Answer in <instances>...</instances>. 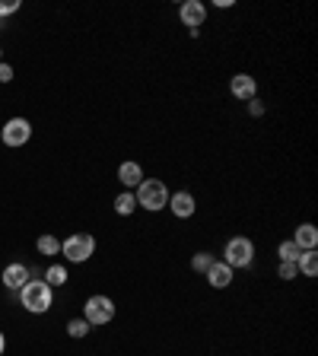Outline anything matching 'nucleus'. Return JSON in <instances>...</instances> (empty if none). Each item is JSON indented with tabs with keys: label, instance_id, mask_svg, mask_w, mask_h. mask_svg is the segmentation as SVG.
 Wrapping results in <instances>:
<instances>
[{
	"label": "nucleus",
	"instance_id": "f257e3e1",
	"mask_svg": "<svg viewBox=\"0 0 318 356\" xmlns=\"http://www.w3.org/2000/svg\"><path fill=\"white\" fill-rule=\"evenodd\" d=\"M134 198H137V207H143L147 213H159L169 204V188L159 178H143L134 188Z\"/></svg>",
	"mask_w": 318,
	"mask_h": 356
},
{
	"label": "nucleus",
	"instance_id": "f03ea898",
	"mask_svg": "<svg viewBox=\"0 0 318 356\" xmlns=\"http://www.w3.org/2000/svg\"><path fill=\"white\" fill-rule=\"evenodd\" d=\"M19 302H23L25 312L45 315L51 306H54V290H51L45 280H29L23 290H19Z\"/></svg>",
	"mask_w": 318,
	"mask_h": 356
},
{
	"label": "nucleus",
	"instance_id": "7ed1b4c3",
	"mask_svg": "<svg viewBox=\"0 0 318 356\" xmlns=\"http://www.w3.org/2000/svg\"><path fill=\"white\" fill-rule=\"evenodd\" d=\"M61 255L67 258L70 264H83V261H89L96 255V239L89 232H76V235L61 242Z\"/></svg>",
	"mask_w": 318,
	"mask_h": 356
},
{
	"label": "nucleus",
	"instance_id": "20e7f679",
	"mask_svg": "<svg viewBox=\"0 0 318 356\" xmlns=\"http://www.w3.org/2000/svg\"><path fill=\"white\" fill-rule=\"evenodd\" d=\"M251 261H255V242L245 239V235H233L226 242V251H223V264L235 271V267H251Z\"/></svg>",
	"mask_w": 318,
	"mask_h": 356
},
{
	"label": "nucleus",
	"instance_id": "39448f33",
	"mask_svg": "<svg viewBox=\"0 0 318 356\" xmlns=\"http://www.w3.org/2000/svg\"><path fill=\"white\" fill-rule=\"evenodd\" d=\"M83 318L89 322V328H99V324H109L115 318V302L109 296H89L83 306Z\"/></svg>",
	"mask_w": 318,
	"mask_h": 356
},
{
	"label": "nucleus",
	"instance_id": "423d86ee",
	"mask_svg": "<svg viewBox=\"0 0 318 356\" xmlns=\"http://www.w3.org/2000/svg\"><path fill=\"white\" fill-rule=\"evenodd\" d=\"M0 137H3L7 147H23V143H29V137H32V125H29L25 118H10L7 125H3V131H0Z\"/></svg>",
	"mask_w": 318,
	"mask_h": 356
},
{
	"label": "nucleus",
	"instance_id": "0eeeda50",
	"mask_svg": "<svg viewBox=\"0 0 318 356\" xmlns=\"http://www.w3.org/2000/svg\"><path fill=\"white\" fill-rule=\"evenodd\" d=\"M169 210H172V216H178V220H191L194 213H198V200H194L191 191H176V194H169Z\"/></svg>",
	"mask_w": 318,
	"mask_h": 356
},
{
	"label": "nucleus",
	"instance_id": "6e6552de",
	"mask_svg": "<svg viewBox=\"0 0 318 356\" xmlns=\"http://www.w3.org/2000/svg\"><path fill=\"white\" fill-rule=\"evenodd\" d=\"M178 19H182L188 29H201L204 19H207V7H204L201 0H184L182 7H178Z\"/></svg>",
	"mask_w": 318,
	"mask_h": 356
},
{
	"label": "nucleus",
	"instance_id": "1a4fd4ad",
	"mask_svg": "<svg viewBox=\"0 0 318 356\" xmlns=\"http://www.w3.org/2000/svg\"><path fill=\"white\" fill-rule=\"evenodd\" d=\"M229 92H233L239 102H251V99H258V83H255V76H248V74H235L233 80H229Z\"/></svg>",
	"mask_w": 318,
	"mask_h": 356
},
{
	"label": "nucleus",
	"instance_id": "9d476101",
	"mask_svg": "<svg viewBox=\"0 0 318 356\" xmlns=\"http://www.w3.org/2000/svg\"><path fill=\"white\" fill-rule=\"evenodd\" d=\"M0 280H3V286H7V290H17V293H19L25 283L32 280V273H29V267H25V264H19V261H17V264H7V267H3Z\"/></svg>",
	"mask_w": 318,
	"mask_h": 356
},
{
	"label": "nucleus",
	"instance_id": "9b49d317",
	"mask_svg": "<svg viewBox=\"0 0 318 356\" xmlns=\"http://www.w3.org/2000/svg\"><path fill=\"white\" fill-rule=\"evenodd\" d=\"M207 280L213 290H226L229 283H233V267L223 264V261H213V267L207 271Z\"/></svg>",
	"mask_w": 318,
	"mask_h": 356
},
{
	"label": "nucleus",
	"instance_id": "f8f14e48",
	"mask_svg": "<svg viewBox=\"0 0 318 356\" xmlns=\"http://www.w3.org/2000/svg\"><path fill=\"white\" fill-rule=\"evenodd\" d=\"M143 178H147V175H143L140 163H121V166H118V182L125 185V188H137Z\"/></svg>",
	"mask_w": 318,
	"mask_h": 356
},
{
	"label": "nucleus",
	"instance_id": "ddd939ff",
	"mask_svg": "<svg viewBox=\"0 0 318 356\" xmlns=\"http://www.w3.org/2000/svg\"><path fill=\"white\" fill-rule=\"evenodd\" d=\"M293 242L299 245L302 251L315 249V245H318V229L312 223H299V226H296V232H293Z\"/></svg>",
	"mask_w": 318,
	"mask_h": 356
},
{
	"label": "nucleus",
	"instance_id": "4468645a",
	"mask_svg": "<svg viewBox=\"0 0 318 356\" xmlns=\"http://www.w3.org/2000/svg\"><path fill=\"white\" fill-rule=\"evenodd\" d=\"M137 210V198H134V191H121L115 198V213L118 216H131Z\"/></svg>",
	"mask_w": 318,
	"mask_h": 356
},
{
	"label": "nucleus",
	"instance_id": "2eb2a0df",
	"mask_svg": "<svg viewBox=\"0 0 318 356\" xmlns=\"http://www.w3.org/2000/svg\"><path fill=\"white\" fill-rule=\"evenodd\" d=\"M296 267H299V273H306V277H315L318 273V251L315 249L302 251L299 261H296Z\"/></svg>",
	"mask_w": 318,
	"mask_h": 356
},
{
	"label": "nucleus",
	"instance_id": "dca6fc26",
	"mask_svg": "<svg viewBox=\"0 0 318 356\" xmlns=\"http://www.w3.org/2000/svg\"><path fill=\"white\" fill-rule=\"evenodd\" d=\"M277 255H280V261H286V264H296V261H299V255H302V249L296 245L293 239H286V242H280Z\"/></svg>",
	"mask_w": 318,
	"mask_h": 356
},
{
	"label": "nucleus",
	"instance_id": "f3484780",
	"mask_svg": "<svg viewBox=\"0 0 318 356\" xmlns=\"http://www.w3.org/2000/svg\"><path fill=\"white\" fill-rule=\"evenodd\" d=\"M45 283H48L51 290H54V286H64V283H67V267H64V264H51L48 271H45Z\"/></svg>",
	"mask_w": 318,
	"mask_h": 356
},
{
	"label": "nucleus",
	"instance_id": "a211bd4d",
	"mask_svg": "<svg viewBox=\"0 0 318 356\" xmlns=\"http://www.w3.org/2000/svg\"><path fill=\"white\" fill-rule=\"evenodd\" d=\"M35 249H39V255L54 258V255H61V239H54V235H42V239L35 242Z\"/></svg>",
	"mask_w": 318,
	"mask_h": 356
},
{
	"label": "nucleus",
	"instance_id": "6ab92c4d",
	"mask_svg": "<svg viewBox=\"0 0 318 356\" xmlns=\"http://www.w3.org/2000/svg\"><path fill=\"white\" fill-rule=\"evenodd\" d=\"M213 261H217V258L210 255V251H198V255L191 258V271H198V273H207L210 267H213Z\"/></svg>",
	"mask_w": 318,
	"mask_h": 356
},
{
	"label": "nucleus",
	"instance_id": "aec40b11",
	"mask_svg": "<svg viewBox=\"0 0 318 356\" xmlns=\"http://www.w3.org/2000/svg\"><path fill=\"white\" fill-rule=\"evenodd\" d=\"M89 331H92V328H89V322H86V318H74V322H67V334H70L74 340L86 337Z\"/></svg>",
	"mask_w": 318,
	"mask_h": 356
},
{
	"label": "nucleus",
	"instance_id": "412c9836",
	"mask_svg": "<svg viewBox=\"0 0 318 356\" xmlns=\"http://www.w3.org/2000/svg\"><path fill=\"white\" fill-rule=\"evenodd\" d=\"M277 273H280V280H296V277H299V267H296V264H286V261H280Z\"/></svg>",
	"mask_w": 318,
	"mask_h": 356
},
{
	"label": "nucleus",
	"instance_id": "4be33fe9",
	"mask_svg": "<svg viewBox=\"0 0 318 356\" xmlns=\"http://www.w3.org/2000/svg\"><path fill=\"white\" fill-rule=\"evenodd\" d=\"M19 10V0H0V19L10 17V13H17Z\"/></svg>",
	"mask_w": 318,
	"mask_h": 356
},
{
	"label": "nucleus",
	"instance_id": "5701e85b",
	"mask_svg": "<svg viewBox=\"0 0 318 356\" xmlns=\"http://www.w3.org/2000/svg\"><path fill=\"white\" fill-rule=\"evenodd\" d=\"M10 80H13V67L0 61V83H10Z\"/></svg>",
	"mask_w": 318,
	"mask_h": 356
},
{
	"label": "nucleus",
	"instance_id": "b1692460",
	"mask_svg": "<svg viewBox=\"0 0 318 356\" xmlns=\"http://www.w3.org/2000/svg\"><path fill=\"white\" fill-rule=\"evenodd\" d=\"M248 115H251V118H261V115H264V105H261L258 99H251V102H248Z\"/></svg>",
	"mask_w": 318,
	"mask_h": 356
},
{
	"label": "nucleus",
	"instance_id": "393cba45",
	"mask_svg": "<svg viewBox=\"0 0 318 356\" xmlns=\"http://www.w3.org/2000/svg\"><path fill=\"white\" fill-rule=\"evenodd\" d=\"M3 350H7V337H3V331H0V356H3Z\"/></svg>",
	"mask_w": 318,
	"mask_h": 356
},
{
	"label": "nucleus",
	"instance_id": "a878e982",
	"mask_svg": "<svg viewBox=\"0 0 318 356\" xmlns=\"http://www.w3.org/2000/svg\"><path fill=\"white\" fill-rule=\"evenodd\" d=\"M0 58H3V48H0Z\"/></svg>",
	"mask_w": 318,
	"mask_h": 356
},
{
	"label": "nucleus",
	"instance_id": "bb28decb",
	"mask_svg": "<svg viewBox=\"0 0 318 356\" xmlns=\"http://www.w3.org/2000/svg\"><path fill=\"white\" fill-rule=\"evenodd\" d=\"M0 25H3V19H0Z\"/></svg>",
	"mask_w": 318,
	"mask_h": 356
}]
</instances>
